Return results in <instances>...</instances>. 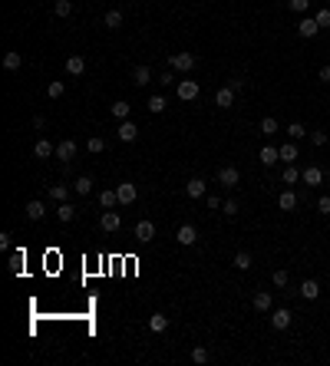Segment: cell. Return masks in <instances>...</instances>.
I'll return each instance as SVG.
<instances>
[{"instance_id":"f907efd6","label":"cell","mask_w":330,"mask_h":366,"mask_svg":"<svg viewBox=\"0 0 330 366\" xmlns=\"http://www.w3.org/2000/svg\"><path fill=\"white\" fill-rule=\"evenodd\" d=\"M317 80H320V83H330V66H320V70H317Z\"/></svg>"},{"instance_id":"74e56055","label":"cell","mask_w":330,"mask_h":366,"mask_svg":"<svg viewBox=\"0 0 330 366\" xmlns=\"http://www.w3.org/2000/svg\"><path fill=\"white\" fill-rule=\"evenodd\" d=\"M56 17H73V0H56Z\"/></svg>"},{"instance_id":"52a82bcc","label":"cell","mask_w":330,"mask_h":366,"mask_svg":"<svg viewBox=\"0 0 330 366\" xmlns=\"http://www.w3.org/2000/svg\"><path fill=\"white\" fill-rule=\"evenodd\" d=\"M297 33H300V37H304V40H314L317 33H320V24H317L314 17H304V20H300V24H297Z\"/></svg>"},{"instance_id":"e0dca14e","label":"cell","mask_w":330,"mask_h":366,"mask_svg":"<svg viewBox=\"0 0 330 366\" xmlns=\"http://www.w3.org/2000/svg\"><path fill=\"white\" fill-rule=\"evenodd\" d=\"M66 73H70V76H83V73H86V60L79 53H73L70 60H66Z\"/></svg>"},{"instance_id":"83f0119b","label":"cell","mask_w":330,"mask_h":366,"mask_svg":"<svg viewBox=\"0 0 330 366\" xmlns=\"http://www.w3.org/2000/svg\"><path fill=\"white\" fill-rule=\"evenodd\" d=\"M93 178H89V175H79L76 178V182H73V191H76V195H93Z\"/></svg>"},{"instance_id":"e575fe53","label":"cell","mask_w":330,"mask_h":366,"mask_svg":"<svg viewBox=\"0 0 330 366\" xmlns=\"http://www.w3.org/2000/svg\"><path fill=\"white\" fill-rule=\"evenodd\" d=\"M50 198L53 201H66L70 198V185H53V188H50Z\"/></svg>"},{"instance_id":"f5cc1de1","label":"cell","mask_w":330,"mask_h":366,"mask_svg":"<svg viewBox=\"0 0 330 366\" xmlns=\"http://www.w3.org/2000/svg\"><path fill=\"white\" fill-rule=\"evenodd\" d=\"M228 86H231V89H235V93H238V89H241V86H244V80H241V76H235V80H231V83H228Z\"/></svg>"},{"instance_id":"60d3db41","label":"cell","mask_w":330,"mask_h":366,"mask_svg":"<svg viewBox=\"0 0 330 366\" xmlns=\"http://www.w3.org/2000/svg\"><path fill=\"white\" fill-rule=\"evenodd\" d=\"M86 149L93 152V155H99V152L106 149V139H102V136H93V139H89V142H86Z\"/></svg>"},{"instance_id":"603a6c76","label":"cell","mask_w":330,"mask_h":366,"mask_svg":"<svg viewBox=\"0 0 330 366\" xmlns=\"http://www.w3.org/2000/svg\"><path fill=\"white\" fill-rule=\"evenodd\" d=\"M122 20H126V17H122V10H109V14L102 17V27H106V30H119V27H122Z\"/></svg>"},{"instance_id":"f1b7e54d","label":"cell","mask_w":330,"mask_h":366,"mask_svg":"<svg viewBox=\"0 0 330 366\" xmlns=\"http://www.w3.org/2000/svg\"><path fill=\"white\" fill-rule=\"evenodd\" d=\"M149 330L152 333H165V330H169V317H165V313H152L149 317Z\"/></svg>"},{"instance_id":"f6af8a7d","label":"cell","mask_w":330,"mask_h":366,"mask_svg":"<svg viewBox=\"0 0 330 366\" xmlns=\"http://www.w3.org/2000/svg\"><path fill=\"white\" fill-rule=\"evenodd\" d=\"M291 4V10H297V14H307L310 10V0H287Z\"/></svg>"},{"instance_id":"30bf717a","label":"cell","mask_w":330,"mask_h":366,"mask_svg":"<svg viewBox=\"0 0 330 366\" xmlns=\"http://www.w3.org/2000/svg\"><path fill=\"white\" fill-rule=\"evenodd\" d=\"M73 155H76V142H73V139H63V142H56V159L63 162V165H70Z\"/></svg>"},{"instance_id":"b9f144b4","label":"cell","mask_w":330,"mask_h":366,"mask_svg":"<svg viewBox=\"0 0 330 366\" xmlns=\"http://www.w3.org/2000/svg\"><path fill=\"white\" fill-rule=\"evenodd\" d=\"M297 178H300V172H297V168H294V165H284V185H294Z\"/></svg>"},{"instance_id":"ffe728a7","label":"cell","mask_w":330,"mask_h":366,"mask_svg":"<svg viewBox=\"0 0 330 366\" xmlns=\"http://www.w3.org/2000/svg\"><path fill=\"white\" fill-rule=\"evenodd\" d=\"M47 215V205H43V201L40 198H33V201H27V218H30V221H40V218Z\"/></svg>"},{"instance_id":"277c9868","label":"cell","mask_w":330,"mask_h":366,"mask_svg":"<svg viewBox=\"0 0 330 366\" xmlns=\"http://www.w3.org/2000/svg\"><path fill=\"white\" fill-rule=\"evenodd\" d=\"M291 320H294V313L287 310V307L271 310V326H274V330H287V326H291Z\"/></svg>"},{"instance_id":"7c38bea8","label":"cell","mask_w":330,"mask_h":366,"mask_svg":"<svg viewBox=\"0 0 330 366\" xmlns=\"http://www.w3.org/2000/svg\"><path fill=\"white\" fill-rule=\"evenodd\" d=\"M195 96H198V83H195V80H179V99L192 103Z\"/></svg>"},{"instance_id":"8fae6325","label":"cell","mask_w":330,"mask_h":366,"mask_svg":"<svg viewBox=\"0 0 330 366\" xmlns=\"http://www.w3.org/2000/svg\"><path fill=\"white\" fill-rule=\"evenodd\" d=\"M10 271H14L17 277H24V274H27V251H24V247H17V251H14V257H10Z\"/></svg>"},{"instance_id":"681fc988","label":"cell","mask_w":330,"mask_h":366,"mask_svg":"<svg viewBox=\"0 0 330 366\" xmlns=\"http://www.w3.org/2000/svg\"><path fill=\"white\" fill-rule=\"evenodd\" d=\"M205 205H208V208H212V211H215V208H221V205H225V201H221L218 195H208V198H205Z\"/></svg>"},{"instance_id":"44dd1931","label":"cell","mask_w":330,"mask_h":366,"mask_svg":"<svg viewBox=\"0 0 330 366\" xmlns=\"http://www.w3.org/2000/svg\"><path fill=\"white\" fill-rule=\"evenodd\" d=\"M20 66H24V56L17 53V50H10V53H4V70H7V73H17V70H20Z\"/></svg>"},{"instance_id":"f35d334b","label":"cell","mask_w":330,"mask_h":366,"mask_svg":"<svg viewBox=\"0 0 330 366\" xmlns=\"http://www.w3.org/2000/svg\"><path fill=\"white\" fill-rule=\"evenodd\" d=\"M66 93V86H63V83H60V80H53V83H50V86H47V96H50V99H60V96H63Z\"/></svg>"},{"instance_id":"7402d4cb","label":"cell","mask_w":330,"mask_h":366,"mask_svg":"<svg viewBox=\"0 0 330 366\" xmlns=\"http://www.w3.org/2000/svg\"><path fill=\"white\" fill-rule=\"evenodd\" d=\"M185 195H189V198H202L205 195V178H189V182H185Z\"/></svg>"},{"instance_id":"5b68a950","label":"cell","mask_w":330,"mask_h":366,"mask_svg":"<svg viewBox=\"0 0 330 366\" xmlns=\"http://www.w3.org/2000/svg\"><path fill=\"white\" fill-rule=\"evenodd\" d=\"M152 238H155V224H152L149 218H142V221L135 224V241H142V244H149Z\"/></svg>"},{"instance_id":"f546056e","label":"cell","mask_w":330,"mask_h":366,"mask_svg":"<svg viewBox=\"0 0 330 366\" xmlns=\"http://www.w3.org/2000/svg\"><path fill=\"white\" fill-rule=\"evenodd\" d=\"M56 218H60L63 224H70L73 218H76V208H73L70 201H60V208H56Z\"/></svg>"},{"instance_id":"4dcf8cb0","label":"cell","mask_w":330,"mask_h":366,"mask_svg":"<svg viewBox=\"0 0 330 366\" xmlns=\"http://www.w3.org/2000/svg\"><path fill=\"white\" fill-rule=\"evenodd\" d=\"M109 112L116 116L119 122H122V119H129V112H132V106H129L126 99H119V103H112V106H109Z\"/></svg>"},{"instance_id":"836d02e7","label":"cell","mask_w":330,"mask_h":366,"mask_svg":"<svg viewBox=\"0 0 330 366\" xmlns=\"http://www.w3.org/2000/svg\"><path fill=\"white\" fill-rule=\"evenodd\" d=\"M165 109H169L165 96H149V112H155V116H158V112H165Z\"/></svg>"},{"instance_id":"d4e9b609","label":"cell","mask_w":330,"mask_h":366,"mask_svg":"<svg viewBox=\"0 0 330 366\" xmlns=\"http://www.w3.org/2000/svg\"><path fill=\"white\" fill-rule=\"evenodd\" d=\"M132 83H135V86H149V83H152V70H149V66H135V70H132Z\"/></svg>"},{"instance_id":"8992f818","label":"cell","mask_w":330,"mask_h":366,"mask_svg":"<svg viewBox=\"0 0 330 366\" xmlns=\"http://www.w3.org/2000/svg\"><path fill=\"white\" fill-rule=\"evenodd\" d=\"M116 136H119V142H135L139 126H135V122H129V119H122V122H119V129H116Z\"/></svg>"},{"instance_id":"7a4b0ae2","label":"cell","mask_w":330,"mask_h":366,"mask_svg":"<svg viewBox=\"0 0 330 366\" xmlns=\"http://www.w3.org/2000/svg\"><path fill=\"white\" fill-rule=\"evenodd\" d=\"M119 224H122V215H119L116 208H106V211L99 215V228L109 231V234H112V231H119Z\"/></svg>"},{"instance_id":"ee69618b","label":"cell","mask_w":330,"mask_h":366,"mask_svg":"<svg viewBox=\"0 0 330 366\" xmlns=\"http://www.w3.org/2000/svg\"><path fill=\"white\" fill-rule=\"evenodd\" d=\"M192 363H208V350H205V346H195V350H192Z\"/></svg>"},{"instance_id":"3957f363","label":"cell","mask_w":330,"mask_h":366,"mask_svg":"<svg viewBox=\"0 0 330 366\" xmlns=\"http://www.w3.org/2000/svg\"><path fill=\"white\" fill-rule=\"evenodd\" d=\"M238 182H241V172H238L235 165H225V168H218V185H225V188H235Z\"/></svg>"},{"instance_id":"9c48e42d","label":"cell","mask_w":330,"mask_h":366,"mask_svg":"<svg viewBox=\"0 0 330 366\" xmlns=\"http://www.w3.org/2000/svg\"><path fill=\"white\" fill-rule=\"evenodd\" d=\"M175 238H179V244L182 247H192L198 241V231H195V224H182L179 231H175Z\"/></svg>"},{"instance_id":"d6986e66","label":"cell","mask_w":330,"mask_h":366,"mask_svg":"<svg viewBox=\"0 0 330 366\" xmlns=\"http://www.w3.org/2000/svg\"><path fill=\"white\" fill-rule=\"evenodd\" d=\"M231 264H235L238 271H251V267H254V257H251V251H238V254L231 257Z\"/></svg>"},{"instance_id":"ab89813d","label":"cell","mask_w":330,"mask_h":366,"mask_svg":"<svg viewBox=\"0 0 330 366\" xmlns=\"http://www.w3.org/2000/svg\"><path fill=\"white\" fill-rule=\"evenodd\" d=\"M271 284H274V287H287V284H291V274H287V271H274V274H271Z\"/></svg>"},{"instance_id":"1f68e13d","label":"cell","mask_w":330,"mask_h":366,"mask_svg":"<svg viewBox=\"0 0 330 366\" xmlns=\"http://www.w3.org/2000/svg\"><path fill=\"white\" fill-rule=\"evenodd\" d=\"M99 205H102V208H116V205H119L116 188H102V191H99Z\"/></svg>"},{"instance_id":"7dc6e473","label":"cell","mask_w":330,"mask_h":366,"mask_svg":"<svg viewBox=\"0 0 330 366\" xmlns=\"http://www.w3.org/2000/svg\"><path fill=\"white\" fill-rule=\"evenodd\" d=\"M317 211H320V215H330V195H320V198H317Z\"/></svg>"},{"instance_id":"2e32d148","label":"cell","mask_w":330,"mask_h":366,"mask_svg":"<svg viewBox=\"0 0 330 366\" xmlns=\"http://www.w3.org/2000/svg\"><path fill=\"white\" fill-rule=\"evenodd\" d=\"M297 294L304 297V300H317V297H320V284H317V280L310 277V280H304V284H300Z\"/></svg>"},{"instance_id":"8d00e7d4","label":"cell","mask_w":330,"mask_h":366,"mask_svg":"<svg viewBox=\"0 0 330 366\" xmlns=\"http://www.w3.org/2000/svg\"><path fill=\"white\" fill-rule=\"evenodd\" d=\"M155 83H158V86H172V83H179V80H175V70H172V66H169V70H162L155 76Z\"/></svg>"},{"instance_id":"6da1fadb","label":"cell","mask_w":330,"mask_h":366,"mask_svg":"<svg viewBox=\"0 0 330 366\" xmlns=\"http://www.w3.org/2000/svg\"><path fill=\"white\" fill-rule=\"evenodd\" d=\"M195 63H198L195 53H172V56H169V66H172L175 73H192V70H195Z\"/></svg>"},{"instance_id":"816d5d0a","label":"cell","mask_w":330,"mask_h":366,"mask_svg":"<svg viewBox=\"0 0 330 366\" xmlns=\"http://www.w3.org/2000/svg\"><path fill=\"white\" fill-rule=\"evenodd\" d=\"M0 251H10V231H4V234H0Z\"/></svg>"},{"instance_id":"5bb4252c","label":"cell","mask_w":330,"mask_h":366,"mask_svg":"<svg viewBox=\"0 0 330 366\" xmlns=\"http://www.w3.org/2000/svg\"><path fill=\"white\" fill-rule=\"evenodd\" d=\"M231 103H235V89H231V86H221L218 93H215V106H221V109H231Z\"/></svg>"},{"instance_id":"7bdbcfd3","label":"cell","mask_w":330,"mask_h":366,"mask_svg":"<svg viewBox=\"0 0 330 366\" xmlns=\"http://www.w3.org/2000/svg\"><path fill=\"white\" fill-rule=\"evenodd\" d=\"M221 211H225V215H228V218H235L238 211H241V205H238L235 198H228V201H225V205H221Z\"/></svg>"},{"instance_id":"d590c367","label":"cell","mask_w":330,"mask_h":366,"mask_svg":"<svg viewBox=\"0 0 330 366\" xmlns=\"http://www.w3.org/2000/svg\"><path fill=\"white\" fill-rule=\"evenodd\" d=\"M287 136H291L294 142H297V139L310 136V132H307V129H304V122H291V126H287Z\"/></svg>"},{"instance_id":"ac0fdd59","label":"cell","mask_w":330,"mask_h":366,"mask_svg":"<svg viewBox=\"0 0 330 366\" xmlns=\"http://www.w3.org/2000/svg\"><path fill=\"white\" fill-rule=\"evenodd\" d=\"M33 155H37V159H50V155H56V145L50 142V139H37V145H33Z\"/></svg>"},{"instance_id":"c3c4849f","label":"cell","mask_w":330,"mask_h":366,"mask_svg":"<svg viewBox=\"0 0 330 366\" xmlns=\"http://www.w3.org/2000/svg\"><path fill=\"white\" fill-rule=\"evenodd\" d=\"M310 142H314L317 149H323V145H327V132H310Z\"/></svg>"},{"instance_id":"4316f807","label":"cell","mask_w":330,"mask_h":366,"mask_svg":"<svg viewBox=\"0 0 330 366\" xmlns=\"http://www.w3.org/2000/svg\"><path fill=\"white\" fill-rule=\"evenodd\" d=\"M300 178H304L307 185H310V188H314V185H320L323 182V172L317 165H310V168H304V172H300Z\"/></svg>"},{"instance_id":"d6a6232c","label":"cell","mask_w":330,"mask_h":366,"mask_svg":"<svg viewBox=\"0 0 330 366\" xmlns=\"http://www.w3.org/2000/svg\"><path fill=\"white\" fill-rule=\"evenodd\" d=\"M274 132H281L277 119L274 116H264V119H261V136H274Z\"/></svg>"},{"instance_id":"ba28073f","label":"cell","mask_w":330,"mask_h":366,"mask_svg":"<svg viewBox=\"0 0 330 366\" xmlns=\"http://www.w3.org/2000/svg\"><path fill=\"white\" fill-rule=\"evenodd\" d=\"M116 195H119V205H132V201L139 198V188H135L132 182H122V185L116 188Z\"/></svg>"},{"instance_id":"cb8c5ba5","label":"cell","mask_w":330,"mask_h":366,"mask_svg":"<svg viewBox=\"0 0 330 366\" xmlns=\"http://www.w3.org/2000/svg\"><path fill=\"white\" fill-rule=\"evenodd\" d=\"M258 159H261V165H274V162H281V152H277L274 145H264V149L258 152Z\"/></svg>"},{"instance_id":"4fadbf2b","label":"cell","mask_w":330,"mask_h":366,"mask_svg":"<svg viewBox=\"0 0 330 366\" xmlns=\"http://www.w3.org/2000/svg\"><path fill=\"white\" fill-rule=\"evenodd\" d=\"M251 303H254V310H258V313H267V310H271V307H274V297L267 294V290H258Z\"/></svg>"},{"instance_id":"484cf974","label":"cell","mask_w":330,"mask_h":366,"mask_svg":"<svg viewBox=\"0 0 330 366\" xmlns=\"http://www.w3.org/2000/svg\"><path fill=\"white\" fill-rule=\"evenodd\" d=\"M277 152H281V162H284V165H294V162H297V145H294V142H284Z\"/></svg>"},{"instance_id":"9a60e30c","label":"cell","mask_w":330,"mask_h":366,"mask_svg":"<svg viewBox=\"0 0 330 366\" xmlns=\"http://www.w3.org/2000/svg\"><path fill=\"white\" fill-rule=\"evenodd\" d=\"M277 208H281V211H294V208H297V195H294L291 188H284L281 195H277Z\"/></svg>"},{"instance_id":"bcb514c9","label":"cell","mask_w":330,"mask_h":366,"mask_svg":"<svg viewBox=\"0 0 330 366\" xmlns=\"http://www.w3.org/2000/svg\"><path fill=\"white\" fill-rule=\"evenodd\" d=\"M314 20L320 24V30H323V27H330V10H327V7H323V10H317V17H314Z\"/></svg>"}]
</instances>
